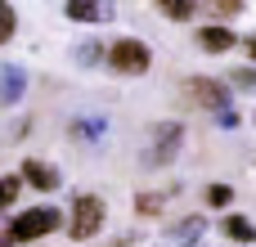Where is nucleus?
<instances>
[{
  "mask_svg": "<svg viewBox=\"0 0 256 247\" xmlns=\"http://www.w3.org/2000/svg\"><path fill=\"white\" fill-rule=\"evenodd\" d=\"M58 225H63V216H58L54 207H32V212H22V216H14V220H9L4 238H9V243H36V238L54 234Z\"/></svg>",
  "mask_w": 256,
  "mask_h": 247,
  "instance_id": "1",
  "label": "nucleus"
},
{
  "mask_svg": "<svg viewBox=\"0 0 256 247\" xmlns=\"http://www.w3.org/2000/svg\"><path fill=\"white\" fill-rule=\"evenodd\" d=\"M180 144H184V126L180 122H158L153 135H148V148H144V166H171Z\"/></svg>",
  "mask_w": 256,
  "mask_h": 247,
  "instance_id": "2",
  "label": "nucleus"
},
{
  "mask_svg": "<svg viewBox=\"0 0 256 247\" xmlns=\"http://www.w3.org/2000/svg\"><path fill=\"white\" fill-rule=\"evenodd\" d=\"M148 63H153V50H148L144 40H135V36H126V40L108 45V68H112V72H122V76H144V72H148Z\"/></svg>",
  "mask_w": 256,
  "mask_h": 247,
  "instance_id": "3",
  "label": "nucleus"
},
{
  "mask_svg": "<svg viewBox=\"0 0 256 247\" xmlns=\"http://www.w3.org/2000/svg\"><path fill=\"white\" fill-rule=\"evenodd\" d=\"M99 230H104V198H99V194H81V198L72 202L68 234H72L76 243H86V238H94Z\"/></svg>",
  "mask_w": 256,
  "mask_h": 247,
  "instance_id": "4",
  "label": "nucleus"
},
{
  "mask_svg": "<svg viewBox=\"0 0 256 247\" xmlns=\"http://www.w3.org/2000/svg\"><path fill=\"white\" fill-rule=\"evenodd\" d=\"M184 94H189L198 108H212L216 117H220V112H230V90H225V81H212V76H189V81H184Z\"/></svg>",
  "mask_w": 256,
  "mask_h": 247,
  "instance_id": "5",
  "label": "nucleus"
},
{
  "mask_svg": "<svg viewBox=\"0 0 256 247\" xmlns=\"http://www.w3.org/2000/svg\"><path fill=\"white\" fill-rule=\"evenodd\" d=\"M22 180H27L32 189H40V194L58 189V171H54L50 162H36V158H27V162H22Z\"/></svg>",
  "mask_w": 256,
  "mask_h": 247,
  "instance_id": "6",
  "label": "nucleus"
},
{
  "mask_svg": "<svg viewBox=\"0 0 256 247\" xmlns=\"http://www.w3.org/2000/svg\"><path fill=\"white\" fill-rule=\"evenodd\" d=\"M63 14H68V18H76V22H108V18H112V4H90V0H68V4H63Z\"/></svg>",
  "mask_w": 256,
  "mask_h": 247,
  "instance_id": "7",
  "label": "nucleus"
},
{
  "mask_svg": "<svg viewBox=\"0 0 256 247\" xmlns=\"http://www.w3.org/2000/svg\"><path fill=\"white\" fill-rule=\"evenodd\" d=\"M198 45H202L207 54H230V50H234V32H230V27H202V32H198Z\"/></svg>",
  "mask_w": 256,
  "mask_h": 247,
  "instance_id": "8",
  "label": "nucleus"
},
{
  "mask_svg": "<svg viewBox=\"0 0 256 247\" xmlns=\"http://www.w3.org/2000/svg\"><path fill=\"white\" fill-rule=\"evenodd\" d=\"M22 81H27V76H22V68H4V72H0V99H4V104H14V99L22 94Z\"/></svg>",
  "mask_w": 256,
  "mask_h": 247,
  "instance_id": "9",
  "label": "nucleus"
},
{
  "mask_svg": "<svg viewBox=\"0 0 256 247\" xmlns=\"http://www.w3.org/2000/svg\"><path fill=\"white\" fill-rule=\"evenodd\" d=\"M202 230H207V220H202V216H184V220H180V225L171 230V238H176V243H189V247H194Z\"/></svg>",
  "mask_w": 256,
  "mask_h": 247,
  "instance_id": "10",
  "label": "nucleus"
},
{
  "mask_svg": "<svg viewBox=\"0 0 256 247\" xmlns=\"http://www.w3.org/2000/svg\"><path fill=\"white\" fill-rule=\"evenodd\" d=\"M225 238H234V243H252L256 225L248 220V216H225Z\"/></svg>",
  "mask_w": 256,
  "mask_h": 247,
  "instance_id": "11",
  "label": "nucleus"
},
{
  "mask_svg": "<svg viewBox=\"0 0 256 247\" xmlns=\"http://www.w3.org/2000/svg\"><path fill=\"white\" fill-rule=\"evenodd\" d=\"M194 9H198L194 0H162V14L166 18H194Z\"/></svg>",
  "mask_w": 256,
  "mask_h": 247,
  "instance_id": "12",
  "label": "nucleus"
},
{
  "mask_svg": "<svg viewBox=\"0 0 256 247\" xmlns=\"http://www.w3.org/2000/svg\"><path fill=\"white\" fill-rule=\"evenodd\" d=\"M162 202H166L162 194H140V198H135V212H140V216H158Z\"/></svg>",
  "mask_w": 256,
  "mask_h": 247,
  "instance_id": "13",
  "label": "nucleus"
},
{
  "mask_svg": "<svg viewBox=\"0 0 256 247\" xmlns=\"http://www.w3.org/2000/svg\"><path fill=\"white\" fill-rule=\"evenodd\" d=\"M230 86L252 90V94H256V68H234V72H230Z\"/></svg>",
  "mask_w": 256,
  "mask_h": 247,
  "instance_id": "14",
  "label": "nucleus"
},
{
  "mask_svg": "<svg viewBox=\"0 0 256 247\" xmlns=\"http://www.w3.org/2000/svg\"><path fill=\"white\" fill-rule=\"evenodd\" d=\"M72 130H76V140H99V135H104V122H99V117H86V122H76Z\"/></svg>",
  "mask_w": 256,
  "mask_h": 247,
  "instance_id": "15",
  "label": "nucleus"
},
{
  "mask_svg": "<svg viewBox=\"0 0 256 247\" xmlns=\"http://www.w3.org/2000/svg\"><path fill=\"white\" fill-rule=\"evenodd\" d=\"M18 184H22L18 176H0V212H4V207L18 198Z\"/></svg>",
  "mask_w": 256,
  "mask_h": 247,
  "instance_id": "16",
  "label": "nucleus"
},
{
  "mask_svg": "<svg viewBox=\"0 0 256 247\" xmlns=\"http://www.w3.org/2000/svg\"><path fill=\"white\" fill-rule=\"evenodd\" d=\"M207 202L212 207H225V202H234V189L230 184H207Z\"/></svg>",
  "mask_w": 256,
  "mask_h": 247,
  "instance_id": "17",
  "label": "nucleus"
},
{
  "mask_svg": "<svg viewBox=\"0 0 256 247\" xmlns=\"http://www.w3.org/2000/svg\"><path fill=\"white\" fill-rule=\"evenodd\" d=\"M99 54H108V50H104V45H94V40H86V45L76 50V58H81V63H99Z\"/></svg>",
  "mask_w": 256,
  "mask_h": 247,
  "instance_id": "18",
  "label": "nucleus"
},
{
  "mask_svg": "<svg viewBox=\"0 0 256 247\" xmlns=\"http://www.w3.org/2000/svg\"><path fill=\"white\" fill-rule=\"evenodd\" d=\"M9 36H14V9L0 4V40H9Z\"/></svg>",
  "mask_w": 256,
  "mask_h": 247,
  "instance_id": "19",
  "label": "nucleus"
},
{
  "mask_svg": "<svg viewBox=\"0 0 256 247\" xmlns=\"http://www.w3.org/2000/svg\"><path fill=\"white\" fill-rule=\"evenodd\" d=\"M238 9H243L238 0H216V4H212V14H216V18H230V14H238Z\"/></svg>",
  "mask_w": 256,
  "mask_h": 247,
  "instance_id": "20",
  "label": "nucleus"
},
{
  "mask_svg": "<svg viewBox=\"0 0 256 247\" xmlns=\"http://www.w3.org/2000/svg\"><path fill=\"white\" fill-rule=\"evenodd\" d=\"M248 54H252V58H256V36H248Z\"/></svg>",
  "mask_w": 256,
  "mask_h": 247,
  "instance_id": "21",
  "label": "nucleus"
},
{
  "mask_svg": "<svg viewBox=\"0 0 256 247\" xmlns=\"http://www.w3.org/2000/svg\"><path fill=\"white\" fill-rule=\"evenodd\" d=\"M0 247H14V243H9V238H4V234H0Z\"/></svg>",
  "mask_w": 256,
  "mask_h": 247,
  "instance_id": "22",
  "label": "nucleus"
}]
</instances>
